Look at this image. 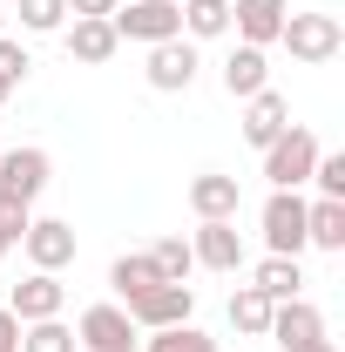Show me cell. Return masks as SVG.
Wrapping results in <instances>:
<instances>
[{
    "label": "cell",
    "mask_w": 345,
    "mask_h": 352,
    "mask_svg": "<svg viewBox=\"0 0 345 352\" xmlns=\"http://www.w3.org/2000/svg\"><path fill=\"white\" fill-rule=\"evenodd\" d=\"M109 28H115V41L156 47V41H176V34H183V7H176V0H129V7L109 14Z\"/></svg>",
    "instance_id": "6da1fadb"
},
{
    "label": "cell",
    "mask_w": 345,
    "mask_h": 352,
    "mask_svg": "<svg viewBox=\"0 0 345 352\" xmlns=\"http://www.w3.org/2000/svg\"><path fill=\"white\" fill-rule=\"evenodd\" d=\"M278 41L291 47V61L325 68V61L345 47V28H339V14H285V34H278Z\"/></svg>",
    "instance_id": "7a4b0ae2"
},
{
    "label": "cell",
    "mask_w": 345,
    "mask_h": 352,
    "mask_svg": "<svg viewBox=\"0 0 345 352\" xmlns=\"http://www.w3.org/2000/svg\"><path fill=\"white\" fill-rule=\"evenodd\" d=\"M258 156H264V176H271V190H304V183H311V163H318V135L291 122V129L278 135L271 149H258Z\"/></svg>",
    "instance_id": "3957f363"
},
{
    "label": "cell",
    "mask_w": 345,
    "mask_h": 352,
    "mask_svg": "<svg viewBox=\"0 0 345 352\" xmlns=\"http://www.w3.org/2000/svg\"><path fill=\"white\" fill-rule=\"evenodd\" d=\"M47 176H54V156H47L41 142L0 149V197H14V204H41Z\"/></svg>",
    "instance_id": "277c9868"
},
{
    "label": "cell",
    "mask_w": 345,
    "mask_h": 352,
    "mask_svg": "<svg viewBox=\"0 0 345 352\" xmlns=\"http://www.w3.org/2000/svg\"><path fill=\"white\" fill-rule=\"evenodd\" d=\"M258 223H264V251L271 258H298L304 251V197L298 190H271Z\"/></svg>",
    "instance_id": "5b68a950"
},
{
    "label": "cell",
    "mask_w": 345,
    "mask_h": 352,
    "mask_svg": "<svg viewBox=\"0 0 345 352\" xmlns=\"http://www.w3.org/2000/svg\"><path fill=\"white\" fill-rule=\"evenodd\" d=\"M135 318V332H163V325H190L197 318V285H149L135 305H122Z\"/></svg>",
    "instance_id": "8992f818"
},
{
    "label": "cell",
    "mask_w": 345,
    "mask_h": 352,
    "mask_svg": "<svg viewBox=\"0 0 345 352\" xmlns=\"http://www.w3.org/2000/svg\"><path fill=\"white\" fill-rule=\"evenodd\" d=\"M197 68H203V54H197V41H156L149 47V61H142V82L156 88V95H183V88L197 82Z\"/></svg>",
    "instance_id": "52a82bcc"
},
{
    "label": "cell",
    "mask_w": 345,
    "mask_h": 352,
    "mask_svg": "<svg viewBox=\"0 0 345 352\" xmlns=\"http://www.w3.org/2000/svg\"><path fill=\"white\" fill-rule=\"evenodd\" d=\"M75 339H82L88 352H135L142 346V332H135V318L122 305H88L82 318H75Z\"/></svg>",
    "instance_id": "ba28073f"
},
{
    "label": "cell",
    "mask_w": 345,
    "mask_h": 352,
    "mask_svg": "<svg viewBox=\"0 0 345 352\" xmlns=\"http://www.w3.org/2000/svg\"><path fill=\"white\" fill-rule=\"evenodd\" d=\"M7 311H14L21 325H34V318H61V311H68V285H61V271H27V278L14 285Z\"/></svg>",
    "instance_id": "9c48e42d"
},
{
    "label": "cell",
    "mask_w": 345,
    "mask_h": 352,
    "mask_svg": "<svg viewBox=\"0 0 345 352\" xmlns=\"http://www.w3.org/2000/svg\"><path fill=\"white\" fill-rule=\"evenodd\" d=\"M264 339H278V352H304L325 339V311L311 298H285V305H271V332Z\"/></svg>",
    "instance_id": "30bf717a"
},
{
    "label": "cell",
    "mask_w": 345,
    "mask_h": 352,
    "mask_svg": "<svg viewBox=\"0 0 345 352\" xmlns=\"http://www.w3.org/2000/svg\"><path fill=\"white\" fill-rule=\"evenodd\" d=\"M291 0H230V34L244 47H278Z\"/></svg>",
    "instance_id": "8fae6325"
},
{
    "label": "cell",
    "mask_w": 345,
    "mask_h": 352,
    "mask_svg": "<svg viewBox=\"0 0 345 352\" xmlns=\"http://www.w3.org/2000/svg\"><path fill=\"white\" fill-rule=\"evenodd\" d=\"M190 210H197V223H237V210H244L237 176H223V170L190 176Z\"/></svg>",
    "instance_id": "7c38bea8"
},
{
    "label": "cell",
    "mask_w": 345,
    "mask_h": 352,
    "mask_svg": "<svg viewBox=\"0 0 345 352\" xmlns=\"http://www.w3.org/2000/svg\"><path fill=\"white\" fill-rule=\"evenodd\" d=\"M21 251H27L34 271H68V264H75V223L34 217V223H27V237H21Z\"/></svg>",
    "instance_id": "4fadbf2b"
},
{
    "label": "cell",
    "mask_w": 345,
    "mask_h": 352,
    "mask_svg": "<svg viewBox=\"0 0 345 352\" xmlns=\"http://www.w3.org/2000/svg\"><path fill=\"white\" fill-rule=\"evenodd\" d=\"M285 129H291V102H285L278 88H258V95L244 102V142H251V149H271Z\"/></svg>",
    "instance_id": "5bb4252c"
},
{
    "label": "cell",
    "mask_w": 345,
    "mask_h": 352,
    "mask_svg": "<svg viewBox=\"0 0 345 352\" xmlns=\"http://www.w3.org/2000/svg\"><path fill=\"white\" fill-rule=\"evenodd\" d=\"M190 258L203 264V271H244V237H237V223H197Z\"/></svg>",
    "instance_id": "9a60e30c"
},
{
    "label": "cell",
    "mask_w": 345,
    "mask_h": 352,
    "mask_svg": "<svg viewBox=\"0 0 345 352\" xmlns=\"http://www.w3.org/2000/svg\"><path fill=\"white\" fill-rule=\"evenodd\" d=\"M61 41H68V54H75V61H82V68H102V61H115V28H109V21H102V14H88V21H68V28H61Z\"/></svg>",
    "instance_id": "2e32d148"
},
{
    "label": "cell",
    "mask_w": 345,
    "mask_h": 352,
    "mask_svg": "<svg viewBox=\"0 0 345 352\" xmlns=\"http://www.w3.org/2000/svg\"><path fill=\"white\" fill-rule=\"evenodd\" d=\"M258 88H271V68H264V47H230V54H223V95H230V102H251V95H258Z\"/></svg>",
    "instance_id": "e0dca14e"
},
{
    "label": "cell",
    "mask_w": 345,
    "mask_h": 352,
    "mask_svg": "<svg viewBox=\"0 0 345 352\" xmlns=\"http://www.w3.org/2000/svg\"><path fill=\"white\" fill-rule=\"evenodd\" d=\"M304 251H345V197L304 204Z\"/></svg>",
    "instance_id": "ac0fdd59"
},
{
    "label": "cell",
    "mask_w": 345,
    "mask_h": 352,
    "mask_svg": "<svg viewBox=\"0 0 345 352\" xmlns=\"http://www.w3.org/2000/svg\"><path fill=\"white\" fill-rule=\"evenodd\" d=\"M251 285H258L271 305H285V298H304V264H298V258H271V251H264V258L251 264Z\"/></svg>",
    "instance_id": "d6986e66"
},
{
    "label": "cell",
    "mask_w": 345,
    "mask_h": 352,
    "mask_svg": "<svg viewBox=\"0 0 345 352\" xmlns=\"http://www.w3.org/2000/svg\"><path fill=\"white\" fill-rule=\"evenodd\" d=\"M149 285H163V278H156V264H149V251H122V258L109 264V292H115L122 305H135Z\"/></svg>",
    "instance_id": "ffe728a7"
},
{
    "label": "cell",
    "mask_w": 345,
    "mask_h": 352,
    "mask_svg": "<svg viewBox=\"0 0 345 352\" xmlns=\"http://www.w3.org/2000/svg\"><path fill=\"white\" fill-rule=\"evenodd\" d=\"M183 7V41H223L230 34V0H176Z\"/></svg>",
    "instance_id": "44dd1931"
},
{
    "label": "cell",
    "mask_w": 345,
    "mask_h": 352,
    "mask_svg": "<svg viewBox=\"0 0 345 352\" xmlns=\"http://www.w3.org/2000/svg\"><path fill=\"white\" fill-rule=\"evenodd\" d=\"M230 325H237L244 339H264V332H271V298H264L258 285H237V292H230Z\"/></svg>",
    "instance_id": "7402d4cb"
},
{
    "label": "cell",
    "mask_w": 345,
    "mask_h": 352,
    "mask_svg": "<svg viewBox=\"0 0 345 352\" xmlns=\"http://www.w3.org/2000/svg\"><path fill=\"white\" fill-rule=\"evenodd\" d=\"M149 264H156V278H163V285H190V271H197L190 237H156V244H149Z\"/></svg>",
    "instance_id": "603a6c76"
},
{
    "label": "cell",
    "mask_w": 345,
    "mask_h": 352,
    "mask_svg": "<svg viewBox=\"0 0 345 352\" xmlns=\"http://www.w3.org/2000/svg\"><path fill=\"white\" fill-rule=\"evenodd\" d=\"M142 352H216V339L190 318V325H163V332H142Z\"/></svg>",
    "instance_id": "cb8c5ba5"
},
{
    "label": "cell",
    "mask_w": 345,
    "mask_h": 352,
    "mask_svg": "<svg viewBox=\"0 0 345 352\" xmlns=\"http://www.w3.org/2000/svg\"><path fill=\"white\" fill-rule=\"evenodd\" d=\"M21 352H82V339L61 318H34V325H21Z\"/></svg>",
    "instance_id": "d4e9b609"
},
{
    "label": "cell",
    "mask_w": 345,
    "mask_h": 352,
    "mask_svg": "<svg viewBox=\"0 0 345 352\" xmlns=\"http://www.w3.org/2000/svg\"><path fill=\"white\" fill-rule=\"evenodd\" d=\"M21 28L27 34H61L68 28V0H21Z\"/></svg>",
    "instance_id": "484cf974"
},
{
    "label": "cell",
    "mask_w": 345,
    "mask_h": 352,
    "mask_svg": "<svg viewBox=\"0 0 345 352\" xmlns=\"http://www.w3.org/2000/svg\"><path fill=\"white\" fill-rule=\"evenodd\" d=\"M311 183H318V197H345V149H318Z\"/></svg>",
    "instance_id": "4316f807"
},
{
    "label": "cell",
    "mask_w": 345,
    "mask_h": 352,
    "mask_svg": "<svg viewBox=\"0 0 345 352\" xmlns=\"http://www.w3.org/2000/svg\"><path fill=\"white\" fill-rule=\"evenodd\" d=\"M27 68H34L27 47L14 41V34H0V88H21V82H27Z\"/></svg>",
    "instance_id": "83f0119b"
},
{
    "label": "cell",
    "mask_w": 345,
    "mask_h": 352,
    "mask_svg": "<svg viewBox=\"0 0 345 352\" xmlns=\"http://www.w3.org/2000/svg\"><path fill=\"white\" fill-rule=\"evenodd\" d=\"M27 223H34V204L0 197V244H21V237H27Z\"/></svg>",
    "instance_id": "f1b7e54d"
},
{
    "label": "cell",
    "mask_w": 345,
    "mask_h": 352,
    "mask_svg": "<svg viewBox=\"0 0 345 352\" xmlns=\"http://www.w3.org/2000/svg\"><path fill=\"white\" fill-rule=\"evenodd\" d=\"M115 7H122V0H68V14H75V21H88V14H102V21H109Z\"/></svg>",
    "instance_id": "f546056e"
},
{
    "label": "cell",
    "mask_w": 345,
    "mask_h": 352,
    "mask_svg": "<svg viewBox=\"0 0 345 352\" xmlns=\"http://www.w3.org/2000/svg\"><path fill=\"white\" fill-rule=\"evenodd\" d=\"M0 352H21V318L0 305Z\"/></svg>",
    "instance_id": "4dcf8cb0"
},
{
    "label": "cell",
    "mask_w": 345,
    "mask_h": 352,
    "mask_svg": "<svg viewBox=\"0 0 345 352\" xmlns=\"http://www.w3.org/2000/svg\"><path fill=\"white\" fill-rule=\"evenodd\" d=\"M304 352H339V346H332V339H318V346H304Z\"/></svg>",
    "instance_id": "1f68e13d"
},
{
    "label": "cell",
    "mask_w": 345,
    "mask_h": 352,
    "mask_svg": "<svg viewBox=\"0 0 345 352\" xmlns=\"http://www.w3.org/2000/svg\"><path fill=\"white\" fill-rule=\"evenodd\" d=\"M7 95H14V88H0V109H7Z\"/></svg>",
    "instance_id": "d6a6232c"
},
{
    "label": "cell",
    "mask_w": 345,
    "mask_h": 352,
    "mask_svg": "<svg viewBox=\"0 0 345 352\" xmlns=\"http://www.w3.org/2000/svg\"><path fill=\"white\" fill-rule=\"evenodd\" d=\"M7 251H14V244H0V258H7Z\"/></svg>",
    "instance_id": "836d02e7"
},
{
    "label": "cell",
    "mask_w": 345,
    "mask_h": 352,
    "mask_svg": "<svg viewBox=\"0 0 345 352\" xmlns=\"http://www.w3.org/2000/svg\"><path fill=\"white\" fill-rule=\"evenodd\" d=\"M0 34H7V14H0Z\"/></svg>",
    "instance_id": "e575fe53"
},
{
    "label": "cell",
    "mask_w": 345,
    "mask_h": 352,
    "mask_svg": "<svg viewBox=\"0 0 345 352\" xmlns=\"http://www.w3.org/2000/svg\"><path fill=\"white\" fill-rule=\"evenodd\" d=\"M82 352H88V346H82Z\"/></svg>",
    "instance_id": "d590c367"
}]
</instances>
